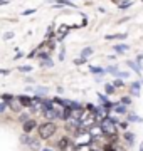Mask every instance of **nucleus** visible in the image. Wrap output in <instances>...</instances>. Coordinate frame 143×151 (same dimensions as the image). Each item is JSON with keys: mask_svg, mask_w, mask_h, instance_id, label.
<instances>
[{"mask_svg": "<svg viewBox=\"0 0 143 151\" xmlns=\"http://www.w3.org/2000/svg\"><path fill=\"white\" fill-rule=\"evenodd\" d=\"M56 131H57V126L49 121V123L40 124L37 133H39V138H40V139H49V138H52V136L56 134Z\"/></svg>", "mask_w": 143, "mask_h": 151, "instance_id": "f257e3e1", "label": "nucleus"}, {"mask_svg": "<svg viewBox=\"0 0 143 151\" xmlns=\"http://www.w3.org/2000/svg\"><path fill=\"white\" fill-rule=\"evenodd\" d=\"M35 126H37V123H35V119H29V121H25L24 123V133L25 134H29V133H32L34 129H35Z\"/></svg>", "mask_w": 143, "mask_h": 151, "instance_id": "f03ea898", "label": "nucleus"}, {"mask_svg": "<svg viewBox=\"0 0 143 151\" xmlns=\"http://www.w3.org/2000/svg\"><path fill=\"white\" fill-rule=\"evenodd\" d=\"M57 148L62 151H66L71 148V141H69V138H61L59 141H57Z\"/></svg>", "mask_w": 143, "mask_h": 151, "instance_id": "7ed1b4c3", "label": "nucleus"}, {"mask_svg": "<svg viewBox=\"0 0 143 151\" xmlns=\"http://www.w3.org/2000/svg\"><path fill=\"white\" fill-rule=\"evenodd\" d=\"M44 116L47 119H54V118H61V111H57V109H46L44 111Z\"/></svg>", "mask_w": 143, "mask_h": 151, "instance_id": "20e7f679", "label": "nucleus"}, {"mask_svg": "<svg viewBox=\"0 0 143 151\" xmlns=\"http://www.w3.org/2000/svg\"><path fill=\"white\" fill-rule=\"evenodd\" d=\"M71 114H72V109L71 108H64L62 111H61V119H66V121H69Z\"/></svg>", "mask_w": 143, "mask_h": 151, "instance_id": "39448f33", "label": "nucleus"}, {"mask_svg": "<svg viewBox=\"0 0 143 151\" xmlns=\"http://www.w3.org/2000/svg\"><path fill=\"white\" fill-rule=\"evenodd\" d=\"M19 103H20V106H32V99L27 96H20L19 97Z\"/></svg>", "mask_w": 143, "mask_h": 151, "instance_id": "423d86ee", "label": "nucleus"}, {"mask_svg": "<svg viewBox=\"0 0 143 151\" xmlns=\"http://www.w3.org/2000/svg\"><path fill=\"white\" fill-rule=\"evenodd\" d=\"M9 104H10V108L14 109V111H19V109H20V103H19V99H17V101L12 99V103H9Z\"/></svg>", "mask_w": 143, "mask_h": 151, "instance_id": "0eeeda50", "label": "nucleus"}, {"mask_svg": "<svg viewBox=\"0 0 143 151\" xmlns=\"http://www.w3.org/2000/svg\"><path fill=\"white\" fill-rule=\"evenodd\" d=\"M125 139H126L130 145H133V141H135V136H133L131 133H125Z\"/></svg>", "mask_w": 143, "mask_h": 151, "instance_id": "6e6552de", "label": "nucleus"}, {"mask_svg": "<svg viewBox=\"0 0 143 151\" xmlns=\"http://www.w3.org/2000/svg\"><path fill=\"white\" fill-rule=\"evenodd\" d=\"M103 150H105V151H116V148L113 146V143H108V145H105Z\"/></svg>", "mask_w": 143, "mask_h": 151, "instance_id": "1a4fd4ad", "label": "nucleus"}, {"mask_svg": "<svg viewBox=\"0 0 143 151\" xmlns=\"http://www.w3.org/2000/svg\"><path fill=\"white\" fill-rule=\"evenodd\" d=\"M39 141H30V148H32V150H39Z\"/></svg>", "mask_w": 143, "mask_h": 151, "instance_id": "9d476101", "label": "nucleus"}, {"mask_svg": "<svg viewBox=\"0 0 143 151\" xmlns=\"http://www.w3.org/2000/svg\"><path fill=\"white\" fill-rule=\"evenodd\" d=\"M20 141H22L24 145H27V143H29V136H27V134H24L22 138H20Z\"/></svg>", "mask_w": 143, "mask_h": 151, "instance_id": "9b49d317", "label": "nucleus"}, {"mask_svg": "<svg viewBox=\"0 0 143 151\" xmlns=\"http://www.w3.org/2000/svg\"><path fill=\"white\" fill-rule=\"evenodd\" d=\"M7 106H9V103H2V104H0V113H4Z\"/></svg>", "mask_w": 143, "mask_h": 151, "instance_id": "f8f14e48", "label": "nucleus"}, {"mask_svg": "<svg viewBox=\"0 0 143 151\" xmlns=\"http://www.w3.org/2000/svg\"><path fill=\"white\" fill-rule=\"evenodd\" d=\"M106 92H108V94H111V92H115L113 86H110V84H108V86H106Z\"/></svg>", "mask_w": 143, "mask_h": 151, "instance_id": "ddd939ff", "label": "nucleus"}, {"mask_svg": "<svg viewBox=\"0 0 143 151\" xmlns=\"http://www.w3.org/2000/svg\"><path fill=\"white\" fill-rule=\"evenodd\" d=\"M4 99H5V101H12V99H14V97H12L10 94H4Z\"/></svg>", "mask_w": 143, "mask_h": 151, "instance_id": "4468645a", "label": "nucleus"}, {"mask_svg": "<svg viewBox=\"0 0 143 151\" xmlns=\"http://www.w3.org/2000/svg\"><path fill=\"white\" fill-rule=\"evenodd\" d=\"M20 121H24V123H25V121H29V119H27V114H22V116H20Z\"/></svg>", "mask_w": 143, "mask_h": 151, "instance_id": "2eb2a0df", "label": "nucleus"}, {"mask_svg": "<svg viewBox=\"0 0 143 151\" xmlns=\"http://www.w3.org/2000/svg\"><path fill=\"white\" fill-rule=\"evenodd\" d=\"M116 49H118V50H125V49H128L126 45H116Z\"/></svg>", "mask_w": 143, "mask_h": 151, "instance_id": "dca6fc26", "label": "nucleus"}, {"mask_svg": "<svg viewBox=\"0 0 143 151\" xmlns=\"http://www.w3.org/2000/svg\"><path fill=\"white\" fill-rule=\"evenodd\" d=\"M128 119H131V121H138V118L135 116V114H131V116H128Z\"/></svg>", "mask_w": 143, "mask_h": 151, "instance_id": "f3484780", "label": "nucleus"}, {"mask_svg": "<svg viewBox=\"0 0 143 151\" xmlns=\"http://www.w3.org/2000/svg\"><path fill=\"white\" fill-rule=\"evenodd\" d=\"M123 104H130V99L128 97H123Z\"/></svg>", "mask_w": 143, "mask_h": 151, "instance_id": "a211bd4d", "label": "nucleus"}, {"mask_svg": "<svg viewBox=\"0 0 143 151\" xmlns=\"http://www.w3.org/2000/svg\"><path fill=\"white\" fill-rule=\"evenodd\" d=\"M42 151H51V150H47V148H46V150H42Z\"/></svg>", "mask_w": 143, "mask_h": 151, "instance_id": "6ab92c4d", "label": "nucleus"}, {"mask_svg": "<svg viewBox=\"0 0 143 151\" xmlns=\"http://www.w3.org/2000/svg\"><path fill=\"white\" fill-rule=\"evenodd\" d=\"M140 151H143V146H142V148H140Z\"/></svg>", "mask_w": 143, "mask_h": 151, "instance_id": "aec40b11", "label": "nucleus"}]
</instances>
